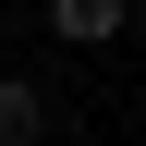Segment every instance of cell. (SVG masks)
<instances>
[{
	"label": "cell",
	"instance_id": "6da1fadb",
	"mask_svg": "<svg viewBox=\"0 0 146 146\" xmlns=\"http://www.w3.org/2000/svg\"><path fill=\"white\" fill-rule=\"evenodd\" d=\"M49 25H61L73 49H110V36L134 25V0H49Z\"/></svg>",
	"mask_w": 146,
	"mask_h": 146
},
{
	"label": "cell",
	"instance_id": "7a4b0ae2",
	"mask_svg": "<svg viewBox=\"0 0 146 146\" xmlns=\"http://www.w3.org/2000/svg\"><path fill=\"white\" fill-rule=\"evenodd\" d=\"M0 146H49V85L0 73Z\"/></svg>",
	"mask_w": 146,
	"mask_h": 146
},
{
	"label": "cell",
	"instance_id": "3957f363",
	"mask_svg": "<svg viewBox=\"0 0 146 146\" xmlns=\"http://www.w3.org/2000/svg\"><path fill=\"white\" fill-rule=\"evenodd\" d=\"M134 25H146V0H134Z\"/></svg>",
	"mask_w": 146,
	"mask_h": 146
}]
</instances>
